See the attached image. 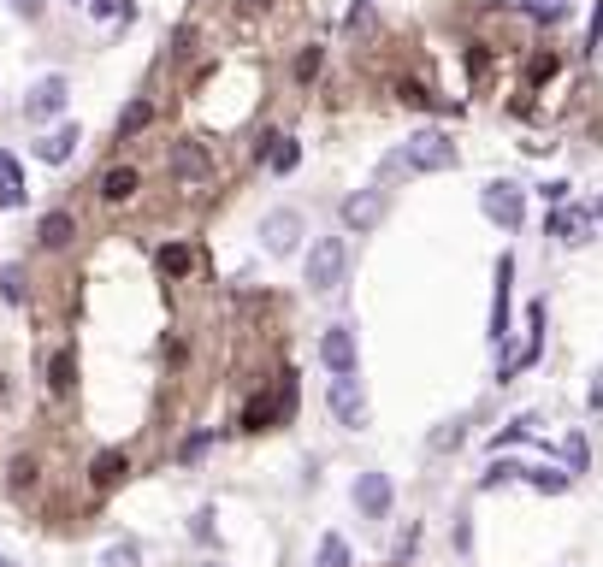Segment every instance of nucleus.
Segmentation results:
<instances>
[{"mask_svg": "<svg viewBox=\"0 0 603 567\" xmlns=\"http://www.w3.org/2000/svg\"><path fill=\"white\" fill-rule=\"evenodd\" d=\"M302 278H308V290H314V296H332L337 284L349 278V243H343V237H314Z\"/></svg>", "mask_w": 603, "mask_h": 567, "instance_id": "obj_1", "label": "nucleus"}, {"mask_svg": "<svg viewBox=\"0 0 603 567\" xmlns=\"http://www.w3.org/2000/svg\"><path fill=\"white\" fill-rule=\"evenodd\" d=\"M456 142L444 136V130H414L408 142H402V166L408 172H456Z\"/></svg>", "mask_w": 603, "mask_h": 567, "instance_id": "obj_2", "label": "nucleus"}, {"mask_svg": "<svg viewBox=\"0 0 603 567\" xmlns=\"http://www.w3.org/2000/svg\"><path fill=\"white\" fill-rule=\"evenodd\" d=\"M479 213L497 225V231H521L527 225V189L509 184V178H491L479 189Z\"/></svg>", "mask_w": 603, "mask_h": 567, "instance_id": "obj_3", "label": "nucleus"}, {"mask_svg": "<svg viewBox=\"0 0 603 567\" xmlns=\"http://www.w3.org/2000/svg\"><path fill=\"white\" fill-rule=\"evenodd\" d=\"M302 237H308V219L296 207H272L267 219H261V249L272 260H290V254L302 249Z\"/></svg>", "mask_w": 603, "mask_h": 567, "instance_id": "obj_4", "label": "nucleus"}, {"mask_svg": "<svg viewBox=\"0 0 603 567\" xmlns=\"http://www.w3.org/2000/svg\"><path fill=\"white\" fill-rule=\"evenodd\" d=\"M326 402H332V420L343 426V432H361V426H367V390H361V378L355 373H332Z\"/></svg>", "mask_w": 603, "mask_h": 567, "instance_id": "obj_5", "label": "nucleus"}, {"mask_svg": "<svg viewBox=\"0 0 603 567\" xmlns=\"http://www.w3.org/2000/svg\"><path fill=\"white\" fill-rule=\"evenodd\" d=\"M385 213H391V195L385 189H355V195H343V207H337V219H343V231H379L385 225Z\"/></svg>", "mask_w": 603, "mask_h": 567, "instance_id": "obj_6", "label": "nucleus"}, {"mask_svg": "<svg viewBox=\"0 0 603 567\" xmlns=\"http://www.w3.org/2000/svg\"><path fill=\"white\" fill-rule=\"evenodd\" d=\"M71 101V83L60 77V71H48V77H36L30 83V95H24V119L30 125H48V119H60Z\"/></svg>", "mask_w": 603, "mask_h": 567, "instance_id": "obj_7", "label": "nucleus"}, {"mask_svg": "<svg viewBox=\"0 0 603 567\" xmlns=\"http://www.w3.org/2000/svg\"><path fill=\"white\" fill-rule=\"evenodd\" d=\"M290 414H296V373L278 384V396H255L243 408V432H267L272 420H290Z\"/></svg>", "mask_w": 603, "mask_h": 567, "instance_id": "obj_8", "label": "nucleus"}, {"mask_svg": "<svg viewBox=\"0 0 603 567\" xmlns=\"http://www.w3.org/2000/svg\"><path fill=\"white\" fill-rule=\"evenodd\" d=\"M592 231H598V213H592V207H568V201H556V213H550V237H556V243L586 249Z\"/></svg>", "mask_w": 603, "mask_h": 567, "instance_id": "obj_9", "label": "nucleus"}, {"mask_svg": "<svg viewBox=\"0 0 603 567\" xmlns=\"http://www.w3.org/2000/svg\"><path fill=\"white\" fill-rule=\"evenodd\" d=\"M166 166H172V178H184V184H207V178H213V154L201 148L196 136H184V142H172V154H166Z\"/></svg>", "mask_w": 603, "mask_h": 567, "instance_id": "obj_10", "label": "nucleus"}, {"mask_svg": "<svg viewBox=\"0 0 603 567\" xmlns=\"http://www.w3.org/2000/svg\"><path fill=\"white\" fill-rule=\"evenodd\" d=\"M397 503V485H391V473H361L355 479V508L367 514V520H385Z\"/></svg>", "mask_w": 603, "mask_h": 567, "instance_id": "obj_11", "label": "nucleus"}, {"mask_svg": "<svg viewBox=\"0 0 603 567\" xmlns=\"http://www.w3.org/2000/svg\"><path fill=\"white\" fill-rule=\"evenodd\" d=\"M320 361H326V373H355V367H361V349H355V331H349V325H326Z\"/></svg>", "mask_w": 603, "mask_h": 567, "instance_id": "obj_12", "label": "nucleus"}, {"mask_svg": "<svg viewBox=\"0 0 603 567\" xmlns=\"http://www.w3.org/2000/svg\"><path fill=\"white\" fill-rule=\"evenodd\" d=\"M77 142H83V130H77V125L48 130V136L36 142V160H42V166H66L71 154H77Z\"/></svg>", "mask_w": 603, "mask_h": 567, "instance_id": "obj_13", "label": "nucleus"}, {"mask_svg": "<svg viewBox=\"0 0 603 567\" xmlns=\"http://www.w3.org/2000/svg\"><path fill=\"white\" fill-rule=\"evenodd\" d=\"M255 154L267 160V166L278 172V178L302 166V142H296V136H261V148H255Z\"/></svg>", "mask_w": 603, "mask_h": 567, "instance_id": "obj_14", "label": "nucleus"}, {"mask_svg": "<svg viewBox=\"0 0 603 567\" xmlns=\"http://www.w3.org/2000/svg\"><path fill=\"white\" fill-rule=\"evenodd\" d=\"M509 278H515V260L503 254V260H497V302H491V343L509 337Z\"/></svg>", "mask_w": 603, "mask_h": 567, "instance_id": "obj_15", "label": "nucleus"}, {"mask_svg": "<svg viewBox=\"0 0 603 567\" xmlns=\"http://www.w3.org/2000/svg\"><path fill=\"white\" fill-rule=\"evenodd\" d=\"M125 473H131V461H125V449H101V455L89 461V485H95V491H107V485H119Z\"/></svg>", "mask_w": 603, "mask_h": 567, "instance_id": "obj_16", "label": "nucleus"}, {"mask_svg": "<svg viewBox=\"0 0 603 567\" xmlns=\"http://www.w3.org/2000/svg\"><path fill=\"white\" fill-rule=\"evenodd\" d=\"M71 237H77V219H71L66 207L60 213H42V225H36V243L42 249H66Z\"/></svg>", "mask_w": 603, "mask_h": 567, "instance_id": "obj_17", "label": "nucleus"}, {"mask_svg": "<svg viewBox=\"0 0 603 567\" xmlns=\"http://www.w3.org/2000/svg\"><path fill=\"white\" fill-rule=\"evenodd\" d=\"M136 189H142L136 166H107V172H101V201H131Z\"/></svg>", "mask_w": 603, "mask_h": 567, "instance_id": "obj_18", "label": "nucleus"}, {"mask_svg": "<svg viewBox=\"0 0 603 567\" xmlns=\"http://www.w3.org/2000/svg\"><path fill=\"white\" fill-rule=\"evenodd\" d=\"M160 272H166V278H190V272H196V249H190V243H166V249H160Z\"/></svg>", "mask_w": 603, "mask_h": 567, "instance_id": "obj_19", "label": "nucleus"}, {"mask_svg": "<svg viewBox=\"0 0 603 567\" xmlns=\"http://www.w3.org/2000/svg\"><path fill=\"white\" fill-rule=\"evenodd\" d=\"M521 479H527L533 491H544V497H562V491H568V473H556V467H521Z\"/></svg>", "mask_w": 603, "mask_h": 567, "instance_id": "obj_20", "label": "nucleus"}, {"mask_svg": "<svg viewBox=\"0 0 603 567\" xmlns=\"http://www.w3.org/2000/svg\"><path fill=\"white\" fill-rule=\"evenodd\" d=\"M95 567H142V544H136V538H119V544L101 550V562Z\"/></svg>", "mask_w": 603, "mask_h": 567, "instance_id": "obj_21", "label": "nucleus"}, {"mask_svg": "<svg viewBox=\"0 0 603 567\" xmlns=\"http://www.w3.org/2000/svg\"><path fill=\"white\" fill-rule=\"evenodd\" d=\"M48 384H54L60 396H66L71 384H77V355H71V349H60V355L48 361Z\"/></svg>", "mask_w": 603, "mask_h": 567, "instance_id": "obj_22", "label": "nucleus"}, {"mask_svg": "<svg viewBox=\"0 0 603 567\" xmlns=\"http://www.w3.org/2000/svg\"><path fill=\"white\" fill-rule=\"evenodd\" d=\"M349 562H355V556H349V544H343L337 532H326V538H320V556H314V567H349Z\"/></svg>", "mask_w": 603, "mask_h": 567, "instance_id": "obj_23", "label": "nucleus"}, {"mask_svg": "<svg viewBox=\"0 0 603 567\" xmlns=\"http://www.w3.org/2000/svg\"><path fill=\"white\" fill-rule=\"evenodd\" d=\"M562 455H568L574 473H586V467H592V443H586V432H568V438H562Z\"/></svg>", "mask_w": 603, "mask_h": 567, "instance_id": "obj_24", "label": "nucleus"}, {"mask_svg": "<svg viewBox=\"0 0 603 567\" xmlns=\"http://www.w3.org/2000/svg\"><path fill=\"white\" fill-rule=\"evenodd\" d=\"M154 125V107L148 101H131L125 113H119V136H136V130H148Z\"/></svg>", "mask_w": 603, "mask_h": 567, "instance_id": "obj_25", "label": "nucleus"}, {"mask_svg": "<svg viewBox=\"0 0 603 567\" xmlns=\"http://www.w3.org/2000/svg\"><path fill=\"white\" fill-rule=\"evenodd\" d=\"M320 65H326V48H302V54H296V83H314Z\"/></svg>", "mask_w": 603, "mask_h": 567, "instance_id": "obj_26", "label": "nucleus"}, {"mask_svg": "<svg viewBox=\"0 0 603 567\" xmlns=\"http://www.w3.org/2000/svg\"><path fill=\"white\" fill-rule=\"evenodd\" d=\"M462 438H468V432H462V420H444V426L432 432V449H438V455H450V449H462Z\"/></svg>", "mask_w": 603, "mask_h": 567, "instance_id": "obj_27", "label": "nucleus"}, {"mask_svg": "<svg viewBox=\"0 0 603 567\" xmlns=\"http://www.w3.org/2000/svg\"><path fill=\"white\" fill-rule=\"evenodd\" d=\"M6 473H12V479H6L12 491H30V485H36V461H30V455H12V467H6Z\"/></svg>", "mask_w": 603, "mask_h": 567, "instance_id": "obj_28", "label": "nucleus"}, {"mask_svg": "<svg viewBox=\"0 0 603 567\" xmlns=\"http://www.w3.org/2000/svg\"><path fill=\"white\" fill-rule=\"evenodd\" d=\"M509 479H521V467H515V461H497V467L485 473V491H491V485H509Z\"/></svg>", "mask_w": 603, "mask_h": 567, "instance_id": "obj_29", "label": "nucleus"}, {"mask_svg": "<svg viewBox=\"0 0 603 567\" xmlns=\"http://www.w3.org/2000/svg\"><path fill=\"white\" fill-rule=\"evenodd\" d=\"M207 443H213V432H196V438H184L178 455H184V461H201V455H207Z\"/></svg>", "mask_w": 603, "mask_h": 567, "instance_id": "obj_30", "label": "nucleus"}, {"mask_svg": "<svg viewBox=\"0 0 603 567\" xmlns=\"http://www.w3.org/2000/svg\"><path fill=\"white\" fill-rule=\"evenodd\" d=\"M0 207H24V184L18 178H0Z\"/></svg>", "mask_w": 603, "mask_h": 567, "instance_id": "obj_31", "label": "nucleus"}, {"mask_svg": "<svg viewBox=\"0 0 603 567\" xmlns=\"http://www.w3.org/2000/svg\"><path fill=\"white\" fill-rule=\"evenodd\" d=\"M6 6H12V12H18V18H30V24H36V18H42V12H48V0H6Z\"/></svg>", "mask_w": 603, "mask_h": 567, "instance_id": "obj_32", "label": "nucleus"}, {"mask_svg": "<svg viewBox=\"0 0 603 567\" xmlns=\"http://www.w3.org/2000/svg\"><path fill=\"white\" fill-rule=\"evenodd\" d=\"M397 95H402V101H408V107H426V101H432V95H426V89H420V83H402Z\"/></svg>", "mask_w": 603, "mask_h": 567, "instance_id": "obj_33", "label": "nucleus"}, {"mask_svg": "<svg viewBox=\"0 0 603 567\" xmlns=\"http://www.w3.org/2000/svg\"><path fill=\"white\" fill-rule=\"evenodd\" d=\"M527 6H533L538 18H550V24H556V18H562V0H527Z\"/></svg>", "mask_w": 603, "mask_h": 567, "instance_id": "obj_34", "label": "nucleus"}, {"mask_svg": "<svg viewBox=\"0 0 603 567\" xmlns=\"http://www.w3.org/2000/svg\"><path fill=\"white\" fill-rule=\"evenodd\" d=\"M586 402H592V408H603V367L592 373V390H586Z\"/></svg>", "mask_w": 603, "mask_h": 567, "instance_id": "obj_35", "label": "nucleus"}, {"mask_svg": "<svg viewBox=\"0 0 603 567\" xmlns=\"http://www.w3.org/2000/svg\"><path fill=\"white\" fill-rule=\"evenodd\" d=\"M0 567H18V562H12V556H0Z\"/></svg>", "mask_w": 603, "mask_h": 567, "instance_id": "obj_36", "label": "nucleus"}, {"mask_svg": "<svg viewBox=\"0 0 603 567\" xmlns=\"http://www.w3.org/2000/svg\"><path fill=\"white\" fill-rule=\"evenodd\" d=\"M598 225H603V195H598Z\"/></svg>", "mask_w": 603, "mask_h": 567, "instance_id": "obj_37", "label": "nucleus"}, {"mask_svg": "<svg viewBox=\"0 0 603 567\" xmlns=\"http://www.w3.org/2000/svg\"><path fill=\"white\" fill-rule=\"evenodd\" d=\"M207 567H225V562H207Z\"/></svg>", "mask_w": 603, "mask_h": 567, "instance_id": "obj_38", "label": "nucleus"}]
</instances>
